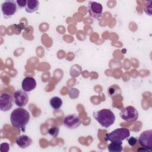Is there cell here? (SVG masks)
Wrapping results in <instances>:
<instances>
[{
	"label": "cell",
	"mask_w": 152,
	"mask_h": 152,
	"mask_svg": "<svg viewBox=\"0 0 152 152\" xmlns=\"http://www.w3.org/2000/svg\"><path fill=\"white\" fill-rule=\"evenodd\" d=\"M30 113L25 109L18 107L11 113L10 121L12 125L17 128H24L30 120Z\"/></svg>",
	"instance_id": "6da1fadb"
},
{
	"label": "cell",
	"mask_w": 152,
	"mask_h": 152,
	"mask_svg": "<svg viewBox=\"0 0 152 152\" xmlns=\"http://www.w3.org/2000/svg\"><path fill=\"white\" fill-rule=\"evenodd\" d=\"M94 119L104 128H109L115 121L116 116L113 112L109 109H103L93 113Z\"/></svg>",
	"instance_id": "7a4b0ae2"
},
{
	"label": "cell",
	"mask_w": 152,
	"mask_h": 152,
	"mask_svg": "<svg viewBox=\"0 0 152 152\" xmlns=\"http://www.w3.org/2000/svg\"><path fill=\"white\" fill-rule=\"evenodd\" d=\"M130 135V131L126 128H117L105 135V140L110 142H122Z\"/></svg>",
	"instance_id": "3957f363"
},
{
	"label": "cell",
	"mask_w": 152,
	"mask_h": 152,
	"mask_svg": "<svg viewBox=\"0 0 152 152\" xmlns=\"http://www.w3.org/2000/svg\"><path fill=\"white\" fill-rule=\"evenodd\" d=\"M119 115L122 119L128 122H135L139 116L138 110L132 106H128L122 109Z\"/></svg>",
	"instance_id": "277c9868"
},
{
	"label": "cell",
	"mask_w": 152,
	"mask_h": 152,
	"mask_svg": "<svg viewBox=\"0 0 152 152\" xmlns=\"http://www.w3.org/2000/svg\"><path fill=\"white\" fill-rule=\"evenodd\" d=\"M16 1L9 0L4 1L1 4V11L5 18H10L13 16L18 10Z\"/></svg>",
	"instance_id": "5b68a950"
},
{
	"label": "cell",
	"mask_w": 152,
	"mask_h": 152,
	"mask_svg": "<svg viewBox=\"0 0 152 152\" xmlns=\"http://www.w3.org/2000/svg\"><path fill=\"white\" fill-rule=\"evenodd\" d=\"M87 11L90 17L94 19L100 20L102 18L103 14L102 5L95 1H89L88 2Z\"/></svg>",
	"instance_id": "8992f818"
},
{
	"label": "cell",
	"mask_w": 152,
	"mask_h": 152,
	"mask_svg": "<svg viewBox=\"0 0 152 152\" xmlns=\"http://www.w3.org/2000/svg\"><path fill=\"white\" fill-rule=\"evenodd\" d=\"M138 142L141 147L149 151L152 150V130L148 129L143 131L138 138Z\"/></svg>",
	"instance_id": "52a82bcc"
},
{
	"label": "cell",
	"mask_w": 152,
	"mask_h": 152,
	"mask_svg": "<svg viewBox=\"0 0 152 152\" xmlns=\"http://www.w3.org/2000/svg\"><path fill=\"white\" fill-rule=\"evenodd\" d=\"M82 123L80 117L76 114H71L65 116L64 119L63 124L68 129H75Z\"/></svg>",
	"instance_id": "ba28073f"
},
{
	"label": "cell",
	"mask_w": 152,
	"mask_h": 152,
	"mask_svg": "<svg viewBox=\"0 0 152 152\" xmlns=\"http://www.w3.org/2000/svg\"><path fill=\"white\" fill-rule=\"evenodd\" d=\"M13 99L15 104L17 106L22 107L27 104L28 101V96L26 92L19 90L14 93Z\"/></svg>",
	"instance_id": "9c48e42d"
},
{
	"label": "cell",
	"mask_w": 152,
	"mask_h": 152,
	"mask_svg": "<svg viewBox=\"0 0 152 152\" xmlns=\"http://www.w3.org/2000/svg\"><path fill=\"white\" fill-rule=\"evenodd\" d=\"M13 100L10 94L7 93H2L0 96V110L3 112L10 110L12 107Z\"/></svg>",
	"instance_id": "30bf717a"
},
{
	"label": "cell",
	"mask_w": 152,
	"mask_h": 152,
	"mask_svg": "<svg viewBox=\"0 0 152 152\" xmlns=\"http://www.w3.org/2000/svg\"><path fill=\"white\" fill-rule=\"evenodd\" d=\"M36 80L33 77H27L22 81L21 88L25 92H30L36 88Z\"/></svg>",
	"instance_id": "8fae6325"
},
{
	"label": "cell",
	"mask_w": 152,
	"mask_h": 152,
	"mask_svg": "<svg viewBox=\"0 0 152 152\" xmlns=\"http://www.w3.org/2000/svg\"><path fill=\"white\" fill-rule=\"evenodd\" d=\"M15 141L17 145L21 148H26L30 146L33 142L31 138L26 135H21L18 136Z\"/></svg>",
	"instance_id": "7c38bea8"
},
{
	"label": "cell",
	"mask_w": 152,
	"mask_h": 152,
	"mask_svg": "<svg viewBox=\"0 0 152 152\" xmlns=\"http://www.w3.org/2000/svg\"><path fill=\"white\" fill-rule=\"evenodd\" d=\"M39 8V1L37 0H28L25 7L27 13H32L38 10Z\"/></svg>",
	"instance_id": "4fadbf2b"
},
{
	"label": "cell",
	"mask_w": 152,
	"mask_h": 152,
	"mask_svg": "<svg viewBox=\"0 0 152 152\" xmlns=\"http://www.w3.org/2000/svg\"><path fill=\"white\" fill-rule=\"evenodd\" d=\"M107 150L110 152H121L123 150L122 142H111L107 145Z\"/></svg>",
	"instance_id": "5bb4252c"
},
{
	"label": "cell",
	"mask_w": 152,
	"mask_h": 152,
	"mask_svg": "<svg viewBox=\"0 0 152 152\" xmlns=\"http://www.w3.org/2000/svg\"><path fill=\"white\" fill-rule=\"evenodd\" d=\"M49 103L52 109L55 110H58L60 109L61 107L62 106L63 102L60 97L58 96H55L50 99L49 101Z\"/></svg>",
	"instance_id": "9a60e30c"
},
{
	"label": "cell",
	"mask_w": 152,
	"mask_h": 152,
	"mask_svg": "<svg viewBox=\"0 0 152 152\" xmlns=\"http://www.w3.org/2000/svg\"><path fill=\"white\" fill-rule=\"evenodd\" d=\"M107 93L109 94V96L113 97L121 94V89L117 85H112L108 88Z\"/></svg>",
	"instance_id": "2e32d148"
},
{
	"label": "cell",
	"mask_w": 152,
	"mask_h": 152,
	"mask_svg": "<svg viewBox=\"0 0 152 152\" xmlns=\"http://www.w3.org/2000/svg\"><path fill=\"white\" fill-rule=\"evenodd\" d=\"M59 132V128L58 126H53L48 129V134L51 136L55 137H57Z\"/></svg>",
	"instance_id": "e0dca14e"
},
{
	"label": "cell",
	"mask_w": 152,
	"mask_h": 152,
	"mask_svg": "<svg viewBox=\"0 0 152 152\" xmlns=\"http://www.w3.org/2000/svg\"><path fill=\"white\" fill-rule=\"evenodd\" d=\"M151 1H145L144 7V12L150 16H151Z\"/></svg>",
	"instance_id": "ac0fdd59"
},
{
	"label": "cell",
	"mask_w": 152,
	"mask_h": 152,
	"mask_svg": "<svg viewBox=\"0 0 152 152\" xmlns=\"http://www.w3.org/2000/svg\"><path fill=\"white\" fill-rule=\"evenodd\" d=\"M137 142H138V140L134 137H131L129 138L128 140V142L129 145L131 147L134 146L137 143Z\"/></svg>",
	"instance_id": "d6986e66"
},
{
	"label": "cell",
	"mask_w": 152,
	"mask_h": 152,
	"mask_svg": "<svg viewBox=\"0 0 152 152\" xmlns=\"http://www.w3.org/2000/svg\"><path fill=\"white\" fill-rule=\"evenodd\" d=\"M10 149V145L7 142H4L1 144V150L2 152H7Z\"/></svg>",
	"instance_id": "ffe728a7"
},
{
	"label": "cell",
	"mask_w": 152,
	"mask_h": 152,
	"mask_svg": "<svg viewBox=\"0 0 152 152\" xmlns=\"http://www.w3.org/2000/svg\"><path fill=\"white\" fill-rule=\"evenodd\" d=\"M27 1L26 0H17L16 1V3L18 5V8H22L23 7H26V4H27Z\"/></svg>",
	"instance_id": "44dd1931"
},
{
	"label": "cell",
	"mask_w": 152,
	"mask_h": 152,
	"mask_svg": "<svg viewBox=\"0 0 152 152\" xmlns=\"http://www.w3.org/2000/svg\"><path fill=\"white\" fill-rule=\"evenodd\" d=\"M137 150H138V151H149L148 150H147V148H144V147H140V148H138Z\"/></svg>",
	"instance_id": "7402d4cb"
}]
</instances>
